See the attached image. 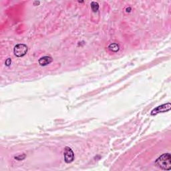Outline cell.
Here are the masks:
<instances>
[{"label": "cell", "mask_w": 171, "mask_h": 171, "mask_svg": "<svg viewBox=\"0 0 171 171\" xmlns=\"http://www.w3.org/2000/svg\"><path fill=\"white\" fill-rule=\"evenodd\" d=\"M155 165L162 170H170L171 169V156L170 154L166 153L162 154L156 161Z\"/></svg>", "instance_id": "obj_1"}, {"label": "cell", "mask_w": 171, "mask_h": 171, "mask_svg": "<svg viewBox=\"0 0 171 171\" xmlns=\"http://www.w3.org/2000/svg\"><path fill=\"white\" fill-rule=\"evenodd\" d=\"M14 52L15 56L22 57L25 56L27 52V47L25 44H18L15 46Z\"/></svg>", "instance_id": "obj_2"}, {"label": "cell", "mask_w": 171, "mask_h": 171, "mask_svg": "<svg viewBox=\"0 0 171 171\" xmlns=\"http://www.w3.org/2000/svg\"><path fill=\"white\" fill-rule=\"evenodd\" d=\"M171 108V104L170 103H167V104H165L156 107V108H154L152 110L151 112V115H156L158 113H163L169 111Z\"/></svg>", "instance_id": "obj_3"}, {"label": "cell", "mask_w": 171, "mask_h": 171, "mask_svg": "<svg viewBox=\"0 0 171 171\" xmlns=\"http://www.w3.org/2000/svg\"><path fill=\"white\" fill-rule=\"evenodd\" d=\"M64 155V161L66 163H70V162H72L74 159V152H73L72 150L69 147L65 148Z\"/></svg>", "instance_id": "obj_4"}, {"label": "cell", "mask_w": 171, "mask_h": 171, "mask_svg": "<svg viewBox=\"0 0 171 171\" xmlns=\"http://www.w3.org/2000/svg\"><path fill=\"white\" fill-rule=\"evenodd\" d=\"M52 62V58L50 56H44L38 61L39 64L42 66H46Z\"/></svg>", "instance_id": "obj_5"}, {"label": "cell", "mask_w": 171, "mask_h": 171, "mask_svg": "<svg viewBox=\"0 0 171 171\" xmlns=\"http://www.w3.org/2000/svg\"><path fill=\"white\" fill-rule=\"evenodd\" d=\"M108 49L114 52H117L119 50V46L117 44H111L108 46Z\"/></svg>", "instance_id": "obj_6"}, {"label": "cell", "mask_w": 171, "mask_h": 171, "mask_svg": "<svg viewBox=\"0 0 171 171\" xmlns=\"http://www.w3.org/2000/svg\"><path fill=\"white\" fill-rule=\"evenodd\" d=\"M91 8H92V10L94 12H96L99 9L98 3L97 2H92L91 3Z\"/></svg>", "instance_id": "obj_7"}, {"label": "cell", "mask_w": 171, "mask_h": 171, "mask_svg": "<svg viewBox=\"0 0 171 171\" xmlns=\"http://www.w3.org/2000/svg\"><path fill=\"white\" fill-rule=\"evenodd\" d=\"M5 64H6V65L7 66H9L11 64V60L10 58L7 59L6 61V63H5Z\"/></svg>", "instance_id": "obj_8"}]
</instances>
